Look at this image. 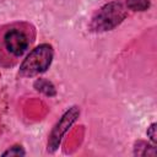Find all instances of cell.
<instances>
[{
    "mask_svg": "<svg viewBox=\"0 0 157 157\" xmlns=\"http://www.w3.org/2000/svg\"><path fill=\"white\" fill-rule=\"evenodd\" d=\"M36 38L34 27L28 22H12L0 27V65L13 66L29 49Z\"/></svg>",
    "mask_w": 157,
    "mask_h": 157,
    "instance_id": "obj_1",
    "label": "cell"
},
{
    "mask_svg": "<svg viewBox=\"0 0 157 157\" xmlns=\"http://www.w3.org/2000/svg\"><path fill=\"white\" fill-rule=\"evenodd\" d=\"M53 55L54 53H53L52 45L40 44L36 47L32 52H29V54L22 61L18 74L21 76L28 77V76H36L38 74L44 72L50 66Z\"/></svg>",
    "mask_w": 157,
    "mask_h": 157,
    "instance_id": "obj_2",
    "label": "cell"
},
{
    "mask_svg": "<svg viewBox=\"0 0 157 157\" xmlns=\"http://www.w3.org/2000/svg\"><path fill=\"white\" fill-rule=\"evenodd\" d=\"M126 17V11L119 2H109L104 5L93 16L91 28L93 31H109L117 27Z\"/></svg>",
    "mask_w": 157,
    "mask_h": 157,
    "instance_id": "obj_3",
    "label": "cell"
},
{
    "mask_svg": "<svg viewBox=\"0 0 157 157\" xmlns=\"http://www.w3.org/2000/svg\"><path fill=\"white\" fill-rule=\"evenodd\" d=\"M78 113H80V110L77 109V107H72L71 109H69L63 115V118L60 119V121L56 124V126L54 128V130L50 134V137H49V141H48V151L49 152H54L59 147V144L61 141L63 135L65 134L67 128L75 121Z\"/></svg>",
    "mask_w": 157,
    "mask_h": 157,
    "instance_id": "obj_4",
    "label": "cell"
},
{
    "mask_svg": "<svg viewBox=\"0 0 157 157\" xmlns=\"http://www.w3.org/2000/svg\"><path fill=\"white\" fill-rule=\"evenodd\" d=\"M126 4L130 10L135 11H145L150 7L148 0H126Z\"/></svg>",
    "mask_w": 157,
    "mask_h": 157,
    "instance_id": "obj_5",
    "label": "cell"
},
{
    "mask_svg": "<svg viewBox=\"0 0 157 157\" xmlns=\"http://www.w3.org/2000/svg\"><path fill=\"white\" fill-rule=\"evenodd\" d=\"M36 87H38L37 90L43 91L45 94H49V96L55 94L54 86H53L50 82H48V81H44V80H38V81L36 82Z\"/></svg>",
    "mask_w": 157,
    "mask_h": 157,
    "instance_id": "obj_6",
    "label": "cell"
},
{
    "mask_svg": "<svg viewBox=\"0 0 157 157\" xmlns=\"http://www.w3.org/2000/svg\"><path fill=\"white\" fill-rule=\"evenodd\" d=\"M20 155L21 156L25 155V151L21 148V146H13L2 153V156H20Z\"/></svg>",
    "mask_w": 157,
    "mask_h": 157,
    "instance_id": "obj_7",
    "label": "cell"
},
{
    "mask_svg": "<svg viewBox=\"0 0 157 157\" xmlns=\"http://www.w3.org/2000/svg\"><path fill=\"white\" fill-rule=\"evenodd\" d=\"M155 130H156V124H152L151 128H150V130L147 131V135H148L153 141H156V134H155Z\"/></svg>",
    "mask_w": 157,
    "mask_h": 157,
    "instance_id": "obj_8",
    "label": "cell"
}]
</instances>
